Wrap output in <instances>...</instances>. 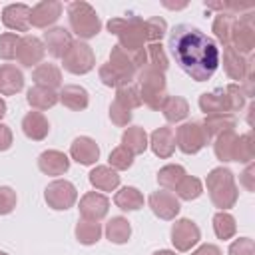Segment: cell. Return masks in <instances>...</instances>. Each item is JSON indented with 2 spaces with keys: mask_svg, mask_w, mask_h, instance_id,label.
Wrapping results in <instances>:
<instances>
[{
  "mask_svg": "<svg viewBox=\"0 0 255 255\" xmlns=\"http://www.w3.org/2000/svg\"><path fill=\"white\" fill-rule=\"evenodd\" d=\"M169 48L181 70L195 82H207L219 66L215 42L189 24H179L171 30Z\"/></svg>",
  "mask_w": 255,
  "mask_h": 255,
  "instance_id": "obj_1",
  "label": "cell"
},
{
  "mask_svg": "<svg viewBox=\"0 0 255 255\" xmlns=\"http://www.w3.org/2000/svg\"><path fill=\"white\" fill-rule=\"evenodd\" d=\"M205 185H207L211 203L215 207H219L221 211H225V209H231L235 205V201L239 197V191H237L235 177H233V171L231 169H227V167H215V169H211L207 173Z\"/></svg>",
  "mask_w": 255,
  "mask_h": 255,
  "instance_id": "obj_2",
  "label": "cell"
},
{
  "mask_svg": "<svg viewBox=\"0 0 255 255\" xmlns=\"http://www.w3.org/2000/svg\"><path fill=\"white\" fill-rule=\"evenodd\" d=\"M110 34L120 38V46L128 52H135L145 48L147 42V28L145 20L139 16H128V18H112L108 22Z\"/></svg>",
  "mask_w": 255,
  "mask_h": 255,
  "instance_id": "obj_3",
  "label": "cell"
},
{
  "mask_svg": "<svg viewBox=\"0 0 255 255\" xmlns=\"http://www.w3.org/2000/svg\"><path fill=\"white\" fill-rule=\"evenodd\" d=\"M68 18H70V28L78 38L88 40L102 30L100 16L96 14L94 6L84 0H76L68 4Z\"/></svg>",
  "mask_w": 255,
  "mask_h": 255,
  "instance_id": "obj_4",
  "label": "cell"
},
{
  "mask_svg": "<svg viewBox=\"0 0 255 255\" xmlns=\"http://www.w3.org/2000/svg\"><path fill=\"white\" fill-rule=\"evenodd\" d=\"M137 80H139V98H141V104H145L149 110H159L161 104L167 98L163 74L145 66V68L139 70Z\"/></svg>",
  "mask_w": 255,
  "mask_h": 255,
  "instance_id": "obj_5",
  "label": "cell"
},
{
  "mask_svg": "<svg viewBox=\"0 0 255 255\" xmlns=\"http://www.w3.org/2000/svg\"><path fill=\"white\" fill-rule=\"evenodd\" d=\"M62 64H64V70L80 76V74H88L96 66V56H94V50L86 42L72 40L70 48L62 56Z\"/></svg>",
  "mask_w": 255,
  "mask_h": 255,
  "instance_id": "obj_6",
  "label": "cell"
},
{
  "mask_svg": "<svg viewBox=\"0 0 255 255\" xmlns=\"http://www.w3.org/2000/svg\"><path fill=\"white\" fill-rule=\"evenodd\" d=\"M253 10L251 12H245V14H239L237 16V22L233 26V32H231V42L229 46L239 52V54H251L253 48H255V22H253Z\"/></svg>",
  "mask_w": 255,
  "mask_h": 255,
  "instance_id": "obj_7",
  "label": "cell"
},
{
  "mask_svg": "<svg viewBox=\"0 0 255 255\" xmlns=\"http://www.w3.org/2000/svg\"><path fill=\"white\" fill-rule=\"evenodd\" d=\"M207 135L203 131V126L199 122H187V124H181L175 131V145L191 155V153H197L205 143H207Z\"/></svg>",
  "mask_w": 255,
  "mask_h": 255,
  "instance_id": "obj_8",
  "label": "cell"
},
{
  "mask_svg": "<svg viewBox=\"0 0 255 255\" xmlns=\"http://www.w3.org/2000/svg\"><path fill=\"white\" fill-rule=\"evenodd\" d=\"M44 199L46 203L56 209V211H64V209H70L76 199H78V191L74 187V183H70L68 179H56L52 181L46 191H44Z\"/></svg>",
  "mask_w": 255,
  "mask_h": 255,
  "instance_id": "obj_9",
  "label": "cell"
},
{
  "mask_svg": "<svg viewBox=\"0 0 255 255\" xmlns=\"http://www.w3.org/2000/svg\"><path fill=\"white\" fill-rule=\"evenodd\" d=\"M199 239H201V231L191 219L183 217V219H177L173 223V227H171V243H173V247L177 251H189L193 245L199 243Z\"/></svg>",
  "mask_w": 255,
  "mask_h": 255,
  "instance_id": "obj_10",
  "label": "cell"
},
{
  "mask_svg": "<svg viewBox=\"0 0 255 255\" xmlns=\"http://www.w3.org/2000/svg\"><path fill=\"white\" fill-rule=\"evenodd\" d=\"M44 52H46L44 42H42L40 38L28 34V36H22V38H20L18 48H16V58H18V62H20L22 66L32 68V66H36V64L42 62Z\"/></svg>",
  "mask_w": 255,
  "mask_h": 255,
  "instance_id": "obj_11",
  "label": "cell"
},
{
  "mask_svg": "<svg viewBox=\"0 0 255 255\" xmlns=\"http://www.w3.org/2000/svg\"><path fill=\"white\" fill-rule=\"evenodd\" d=\"M223 68L231 80L243 82L249 72H253V58H245L243 54L235 52L231 46L223 48Z\"/></svg>",
  "mask_w": 255,
  "mask_h": 255,
  "instance_id": "obj_12",
  "label": "cell"
},
{
  "mask_svg": "<svg viewBox=\"0 0 255 255\" xmlns=\"http://www.w3.org/2000/svg\"><path fill=\"white\" fill-rule=\"evenodd\" d=\"M147 203H149L151 211H153L159 219H165V221L175 219V215H177V213H179V209H181V207H179L177 197H175L171 191H167V189L153 191V193L149 195Z\"/></svg>",
  "mask_w": 255,
  "mask_h": 255,
  "instance_id": "obj_13",
  "label": "cell"
},
{
  "mask_svg": "<svg viewBox=\"0 0 255 255\" xmlns=\"http://www.w3.org/2000/svg\"><path fill=\"white\" fill-rule=\"evenodd\" d=\"M108 209H110V199L104 193L88 191L80 199V213L88 221H100V219H104L108 215Z\"/></svg>",
  "mask_w": 255,
  "mask_h": 255,
  "instance_id": "obj_14",
  "label": "cell"
},
{
  "mask_svg": "<svg viewBox=\"0 0 255 255\" xmlns=\"http://www.w3.org/2000/svg\"><path fill=\"white\" fill-rule=\"evenodd\" d=\"M30 16H32V8L26 4H8L2 10V24L10 30L16 32H28L30 30Z\"/></svg>",
  "mask_w": 255,
  "mask_h": 255,
  "instance_id": "obj_15",
  "label": "cell"
},
{
  "mask_svg": "<svg viewBox=\"0 0 255 255\" xmlns=\"http://www.w3.org/2000/svg\"><path fill=\"white\" fill-rule=\"evenodd\" d=\"M62 2L58 0H42L32 8V16H30V24L36 28H48L50 24H54L60 16H62Z\"/></svg>",
  "mask_w": 255,
  "mask_h": 255,
  "instance_id": "obj_16",
  "label": "cell"
},
{
  "mask_svg": "<svg viewBox=\"0 0 255 255\" xmlns=\"http://www.w3.org/2000/svg\"><path fill=\"white\" fill-rule=\"evenodd\" d=\"M147 145L151 147V151L157 157H161V159L171 157L173 151H175V131L171 128H167V126H161V128L153 129Z\"/></svg>",
  "mask_w": 255,
  "mask_h": 255,
  "instance_id": "obj_17",
  "label": "cell"
},
{
  "mask_svg": "<svg viewBox=\"0 0 255 255\" xmlns=\"http://www.w3.org/2000/svg\"><path fill=\"white\" fill-rule=\"evenodd\" d=\"M70 155H72L74 161H78V163H82V165H92V163H96L98 157H100V147H98V143H96L92 137L80 135V137H76V139L72 141V145H70Z\"/></svg>",
  "mask_w": 255,
  "mask_h": 255,
  "instance_id": "obj_18",
  "label": "cell"
},
{
  "mask_svg": "<svg viewBox=\"0 0 255 255\" xmlns=\"http://www.w3.org/2000/svg\"><path fill=\"white\" fill-rule=\"evenodd\" d=\"M38 167L40 171H44L46 175H64L70 169V159L64 151L58 149H48L44 153H40L38 157Z\"/></svg>",
  "mask_w": 255,
  "mask_h": 255,
  "instance_id": "obj_19",
  "label": "cell"
},
{
  "mask_svg": "<svg viewBox=\"0 0 255 255\" xmlns=\"http://www.w3.org/2000/svg\"><path fill=\"white\" fill-rule=\"evenodd\" d=\"M70 44H72V36L66 28H52L44 32V48L54 58H62L70 48Z\"/></svg>",
  "mask_w": 255,
  "mask_h": 255,
  "instance_id": "obj_20",
  "label": "cell"
},
{
  "mask_svg": "<svg viewBox=\"0 0 255 255\" xmlns=\"http://www.w3.org/2000/svg\"><path fill=\"white\" fill-rule=\"evenodd\" d=\"M22 131L26 133V137L42 141L50 131V124L42 112H28L22 120Z\"/></svg>",
  "mask_w": 255,
  "mask_h": 255,
  "instance_id": "obj_21",
  "label": "cell"
},
{
  "mask_svg": "<svg viewBox=\"0 0 255 255\" xmlns=\"http://www.w3.org/2000/svg\"><path fill=\"white\" fill-rule=\"evenodd\" d=\"M24 88V76L14 64L0 66V96H14Z\"/></svg>",
  "mask_w": 255,
  "mask_h": 255,
  "instance_id": "obj_22",
  "label": "cell"
},
{
  "mask_svg": "<svg viewBox=\"0 0 255 255\" xmlns=\"http://www.w3.org/2000/svg\"><path fill=\"white\" fill-rule=\"evenodd\" d=\"M199 110H201L205 116H213V114H231L223 88H219V90H215V92H209V94H207V92L201 94V96H199Z\"/></svg>",
  "mask_w": 255,
  "mask_h": 255,
  "instance_id": "obj_23",
  "label": "cell"
},
{
  "mask_svg": "<svg viewBox=\"0 0 255 255\" xmlns=\"http://www.w3.org/2000/svg\"><path fill=\"white\" fill-rule=\"evenodd\" d=\"M235 124H237V120H235L233 114H213V116H205L201 126H203V131H205L207 139H211V137L221 135L223 131L233 129Z\"/></svg>",
  "mask_w": 255,
  "mask_h": 255,
  "instance_id": "obj_24",
  "label": "cell"
},
{
  "mask_svg": "<svg viewBox=\"0 0 255 255\" xmlns=\"http://www.w3.org/2000/svg\"><path fill=\"white\" fill-rule=\"evenodd\" d=\"M58 100H60L66 108H70V110H74V112H80V110H86V108H88L90 96H88L86 88L72 84V86H64V88H62V92L58 94Z\"/></svg>",
  "mask_w": 255,
  "mask_h": 255,
  "instance_id": "obj_25",
  "label": "cell"
},
{
  "mask_svg": "<svg viewBox=\"0 0 255 255\" xmlns=\"http://www.w3.org/2000/svg\"><path fill=\"white\" fill-rule=\"evenodd\" d=\"M90 183L100 191H114L120 185V175L110 165H98L90 171Z\"/></svg>",
  "mask_w": 255,
  "mask_h": 255,
  "instance_id": "obj_26",
  "label": "cell"
},
{
  "mask_svg": "<svg viewBox=\"0 0 255 255\" xmlns=\"http://www.w3.org/2000/svg\"><path fill=\"white\" fill-rule=\"evenodd\" d=\"M32 80L36 82V86L56 90L58 86H62V72L56 64H38L32 72Z\"/></svg>",
  "mask_w": 255,
  "mask_h": 255,
  "instance_id": "obj_27",
  "label": "cell"
},
{
  "mask_svg": "<svg viewBox=\"0 0 255 255\" xmlns=\"http://www.w3.org/2000/svg\"><path fill=\"white\" fill-rule=\"evenodd\" d=\"M159 110H161L163 118H165L169 124H177V122H181V120L187 118V114H189V104H187V100L181 98V96H167Z\"/></svg>",
  "mask_w": 255,
  "mask_h": 255,
  "instance_id": "obj_28",
  "label": "cell"
},
{
  "mask_svg": "<svg viewBox=\"0 0 255 255\" xmlns=\"http://www.w3.org/2000/svg\"><path fill=\"white\" fill-rule=\"evenodd\" d=\"M26 100L32 108L36 110H48V108H54L58 104V94L56 90H50V88H42V86H34L28 90L26 94Z\"/></svg>",
  "mask_w": 255,
  "mask_h": 255,
  "instance_id": "obj_29",
  "label": "cell"
},
{
  "mask_svg": "<svg viewBox=\"0 0 255 255\" xmlns=\"http://www.w3.org/2000/svg\"><path fill=\"white\" fill-rule=\"evenodd\" d=\"M122 145L126 149H129L133 155L135 153H143L147 149V133L143 128L139 126H131L122 133Z\"/></svg>",
  "mask_w": 255,
  "mask_h": 255,
  "instance_id": "obj_30",
  "label": "cell"
},
{
  "mask_svg": "<svg viewBox=\"0 0 255 255\" xmlns=\"http://www.w3.org/2000/svg\"><path fill=\"white\" fill-rule=\"evenodd\" d=\"M114 203H116L120 209H124V211H135V209L143 207V195H141V191H139L137 187L126 185V187H122V189L116 193Z\"/></svg>",
  "mask_w": 255,
  "mask_h": 255,
  "instance_id": "obj_31",
  "label": "cell"
},
{
  "mask_svg": "<svg viewBox=\"0 0 255 255\" xmlns=\"http://www.w3.org/2000/svg\"><path fill=\"white\" fill-rule=\"evenodd\" d=\"M131 235V225L126 217H112L108 223H106V237L116 243V245H122L129 239Z\"/></svg>",
  "mask_w": 255,
  "mask_h": 255,
  "instance_id": "obj_32",
  "label": "cell"
},
{
  "mask_svg": "<svg viewBox=\"0 0 255 255\" xmlns=\"http://www.w3.org/2000/svg\"><path fill=\"white\" fill-rule=\"evenodd\" d=\"M237 22V16L235 14H229V12H219L213 20V32L217 36V40L223 44V46H229L231 42V32H233V26Z\"/></svg>",
  "mask_w": 255,
  "mask_h": 255,
  "instance_id": "obj_33",
  "label": "cell"
},
{
  "mask_svg": "<svg viewBox=\"0 0 255 255\" xmlns=\"http://www.w3.org/2000/svg\"><path fill=\"white\" fill-rule=\"evenodd\" d=\"M235 139H237V133H235L233 129L223 131L221 135H217V137H215L213 151H215V157H217L219 161H233Z\"/></svg>",
  "mask_w": 255,
  "mask_h": 255,
  "instance_id": "obj_34",
  "label": "cell"
},
{
  "mask_svg": "<svg viewBox=\"0 0 255 255\" xmlns=\"http://www.w3.org/2000/svg\"><path fill=\"white\" fill-rule=\"evenodd\" d=\"M255 155V143H253V133L247 131L243 135H237L235 139V149H233V161L239 163H251Z\"/></svg>",
  "mask_w": 255,
  "mask_h": 255,
  "instance_id": "obj_35",
  "label": "cell"
},
{
  "mask_svg": "<svg viewBox=\"0 0 255 255\" xmlns=\"http://www.w3.org/2000/svg\"><path fill=\"white\" fill-rule=\"evenodd\" d=\"M100 235H102L100 221H88V219L78 221V225H76V239L82 245H94V243H98Z\"/></svg>",
  "mask_w": 255,
  "mask_h": 255,
  "instance_id": "obj_36",
  "label": "cell"
},
{
  "mask_svg": "<svg viewBox=\"0 0 255 255\" xmlns=\"http://www.w3.org/2000/svg\"><path fill=\"white\" fill-rule=\"evenodd\" d=\"M185 175V169L177 163H169V165H163L159 171H157V183L163 187V189H175L177 183L183 179Z\"/></svg>",
  "mask_w": 255,
  "mask_h": 255,
  "instance_id": "obj_37",
  "label": "cell"
},
{
  "mask_svg": "<svg viewBox=\"0 0 255 255\" xmlns=\"http://www.w3.org/2000/svg\"><path fill=\"white\" fill-rule=\"evenodd\" d=\"M213 231L219 239H231L237 231V223L233 219V215H229L227 211H217L213 215Z\"/></svg>",
  "mask_w": 255,
  "mask_h": 255,
  "instance_id": "obj_38",
  "label": "cell"
},
{
  "mask_svg": "<svg viewBox=\"0 0 255 255\" xmlns=\"http://www.w3.org/2000/svg\"><path fill=\"white\" fill-rule=\"evenodd\" d=\"M100 80L110 86V88H122V86H129L133 78L126 76L124 72H120L118 68H114L110 62L108 64H102L100 66Z\"/></svg>",
  "mask_w": 255,
  "mask_h": 255,
  "instance_id": "obj_39",
  "label": "cell"
},
{
  "mask_svg": "<svg viewBox=\"0 0 255 255\" xmlns=\"http://www.w3.org/2000/svg\"><path fill=\"white\" fill-rule=\"evenodd\" d=\"M175 193H177V197L179 199H185V201H191V199H197L201 193H203V185H201V181L197 179V177H193V175H183V179L177 183V187H175Z\"/></svg>",
  "mask_w": 255,
  "mask_h": 255,
  "instance_id": "obj_40",
  "label": "cell"
},
{
  "mask_svg": "<svg viewBox=\"0 0 255 255\" xmlns=\"http://www.w3.org/2000/svg\"><path fill=\"white\" fill-rule=\"evenodd\" d=\"M145 56H147V68H151V70H157V72H165L167 70V66H169V62H167V56H165V52H163V46L159 44V42H153V44H149L147 48H145Z\"/></svg>",
  "mask_w": 255,
  "mask_h": 255,
  "instance_id": "obj_41",
  "label": "cell"
},
{
  "mask_svg": "<svg viewBox=\"0 0 255 255\" xmlns=\"http://www.w3.org/2000/svg\"><path fill=\"white\" fill-rule=\"evenodd\" d=\"M116 102H120L124 108L128 110H135L141 106V98H139V90L129 84V86H122L116 90Z\"/></svg>",
  "mask_w": 255,
  "mask_h": 255,
  "instance_id": "obj_42",
  "label": "cell"
},
{
  "mask_svg": "<svg viewBox=\"0 0 255 255\" xmlns=\"http://www.w3.org/2000/svg\"><path fill=\"white\" fill-rule=\"evenodd\" d=\"M131 163H133V153L129 149H126L124 145H118L112 149V153H110V167L112 169H116V171L128 169V167H131Z\"/></svg>",
  "mask_w": 255,
  "mask_h": 255,
  "instance_id": "obj_43",
  "label": "cell"
},
{
  "mask_svg": "<svg viewBox=\"0 0 255 255\" xmlns=\"http://www.w3.org/2000/svg\"><path fill=\"white\" fill-rule=\"evenodd\" d=\"M20 36H16L14 32H6L0 36V58L2 60H12L16 58V48H18Z\"/></svg>",
  "mask_w": 255,
  "mask_h": 255,
  "instance_id": "obj_44",
  "label": "cell"
},
{
  "mask_svg": "<svg viewBox=\"0 0 255 255\" xmlns=\"http://www.w3.org/2000/svg\"><path fill=\"white\" fill-rule=\"evenodd\" d=\"M145 28H147V42H149V44L161 40V38L165 36V32H167V24H165V20L159 18V16H153V18L145 20Z\"/></svg>",
  "mask_w": 255,
  "mask_h": 255,
  "instance_id": "obj_45",
  "label": "cell"
},
{
  "mask_svg": "<svg viewBox=\"0 0 255 255\" xmlns=\"http://www.w3.org/2000/svg\"><path fill=\"white\" fill-rule=\"evenodd\" d=\"M223 92H225V98H227V104H229V110L231 112H239L245 106V94H243L241 86L229 84V86L223 88Z\"/></svg>",
  "mask_w": 255,
  "mask_h": 255,
  "instance_id": "obj_46",
  "label": "cell"
},
{
  "mask_svg": "<svg viewBox=\"0 0 255 255\" xmlns=\"http://www.w3.org/2000/svg\"><path fill=\"white\" fill-rule=\"evenodd\" d=\"M110 120L116 124V126H120V128H124V126H128L129 122H131V110H128V108H124L120 102H112V106H110Z\"/></svg>",
  "mask_w": 255,
  "mask_h": 255,
  "instance_id": "obj_47",
  "label": "cell"
},
{
  "mask_svg": "<svg viewBox=\"0 0 255 255\" xmlns=\"http://www.w3.org/2000/svg\"><path fill=\"white\" fill-rule=\"evenodd\" d=\"M16 207V191L12 187H0V215H8Z\"/></svg>",
  "mask_w": 255,
  "mask_h": 255,
  "instance_id": "obj_48",
  "label": "cell"
},
{
  "mask_svg": "<svg viewBox=\"0 0 255 255\" xmlns=\"http://www.w3.org/2000/svg\"><path fill=\"white\" fill-rule=\"evenodd\" d=\"M253 239L239 237L229 245V255H253Z\"/></svg>",
  "mask_w": 255,
  "mask_h": 255,
  "instance_id": "obj_49",
  "label": "cell"
},
{
  "mask_svg": "<svg viewBox=\"0 0 255 255\" xmlns=\"http://www.w3.org/2000/svg\"><path fill=\"white\" fill-rule=\"evenodd\" d=\"M253 177H255V165H253V163H247L245 171L241 173V183L245 185L247 191H253V189H255V181H253Z\"/></svg>",
  "mask_w": 255,
  "mask_h": 255,
  "instance_id": "obj_50",
  "label": "cell"
},
{
  "mask_svg": "<svg viewBox=\"0 0 255 255\" xmlns=\"http://www.w3.org/2000/svg\"><path fill=\"white\" fill-rule=\"evenodd\" d=\"M12 145V129L6 124H0V151L10 149Z\"/></svg>",
  "mask_w": 255,
  "mask_h": 255,
  "instance_id": "obj_51",
  "label": "cell"
},
{
  "mask_svg": "<svg viewBox=\"0 0 255 255\" xmlns=\"http://www.w3.org/2000/svg\"><path fill=\"white\" fill-rule=\"evenodd\" d=\"M191 255H221V249H219L217 245L205 243V245H199Z\"/></svg>",
  "mask_w": 255,
  "mask_h": 255,
  "instance_id": "obj_52",
  "label": "cell"
},
{
  "mask_svg": "<svg viewBox=\"0 0 255 255\" xmlns=\"http://www.w3.org/2000/svg\"><path fill=\"white\" fill-rule=\"evenodd\" d=\"M4 116H6V102L0 98V120H2Z\"/></svg>",
  "mask_w": 255,
  "mask_h": 255,
  "instance_id": "obj_53",
  "label": "cell"
},
{
  "mask_svg": "<svg viewBox=\"0 0 255 255\" xmlns=\"http://www.w3.org/2000/svg\"><path fill=\"white\" fill-rule=\"evenodd\" d=\"M153 255H177L175 251H169V249H161V251H155Z\"/></svg>",
  "mask_w": 255,
  "mask_h": 255,
  "instance_id": "obj_54",
  "label": "cell"
},
{
  "mask_svg": "<svg viewBox=\"0 0 255 255\" xmlns=\"http://www.w3.org/2000/svg\"><path fill=\"white\" fill-rule=\"evenodd\" d=\"M0 255H8V253H4V251H0Z\"/></svg>",
  "mask_w": 255,
  "mask_h": 255,
  "instance_id": "obj_55",
  "label": "cell"
}]
</instances>
